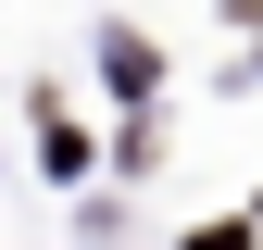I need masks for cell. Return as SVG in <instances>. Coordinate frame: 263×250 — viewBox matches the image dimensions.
<instances>
[]
</instances>
